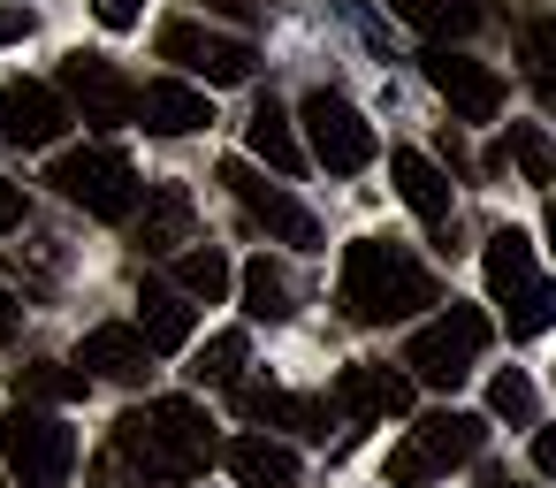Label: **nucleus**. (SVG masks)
Listing matches in <instances>:
<instances>
[{
	"label": "nucleus",
	"mask_w": 556,
	"mask_h": 488,
	"mask_svg": "<svg viewBox=\"0 0 556 488\" xmlns=\"http://www.w3.org/2000/svg\"><path fill=\"white\" fill-rule=\"evenodd\" d=\"M214 458H222L214 420L191 397H161V404L115 420V465L130 480H199Z\"/></svg>",
	"instance_id": "nucleus-1"
},
{
	"label": "nucleus",
	"mask_w": 556,
	"mask_h": 488,
	"mask_svg": "<svg viewBox=\"0 0 556 488\" xmlns=\"http://www.w3.org/2000/svg\"><path fill=\"white\" fill-rule=\"evenodd\" d=\"M419 305H442V290H434V275H427L404 245H381V237L343 245V313H351L358 328L412 321Z\"/></svg>",
	"instance_id": "nucleus-2"
},
{
	"label": "nucleus",
	"mask_w": 556,
	"mask_h": 488,
	"mask_svg": "<svg viewBox=\"0 0 556 488\" xmlns=\"http://www.w3.org/2000/svg\"><path fill=\"white\" fill-rule=\"evenodd\" d=\"M47 184H54L70 207L100 214V222H130V214L146 207V184H138V168H130L123 146H77V153H54Z\"/></svg>",
	"instance_id": "nucleus-3"
},
{
	"label": "nucleus",
	"mask_w": 556,
	"mask_h": 488,
	"mask_svg": "<svg viewBox=\"0 0 556 488\" xmlns=\"http://www.w3.org/2000/svg\"><path fill=\"white\" fill-rule=\"evenodd\" d=\"M0 458H9L16 488H70L77 473V427L47 404H16L0 420Z\"/></svg>",
	"instance_id": "nucleus-4"
},
{
	"label": "nucleus",
	"mask_w": 556,
	"mask_h": 488,
	"mask_svg": "<svg viewBox=\"0 0 556 488\" xmlns=\"http://www.w3.org/2000/svg\"><path fill=\"white\" fill-rule=\"evenodd\" d=\"M488 351V313L480 305H450L442 321H427L412 343H404V366H412V389H457L472 374V359Z\"/></svg>",
	"instance_id": "nucleus-5"
},
{
	"label": "nucleus",
	"mask_w": 556,
	"mask_h": 488,
	"mask_svg": "<svg viewBox=\"0 0 556 488\" xmlns=\"http://www.w3.org/2000/svg\"><path fill=\"white\" fill-rule=\"evenodd\" d=\"M480 442H488V420H480V412H427V420L412 427V442H396L389 480H396V488H419V480H434V473L480 458Z\"/></svg>",
	"instance_id": "nucleus-6"
},
{
	"label": "nucleus",
	"mask_w": 556,
	"mask_h": 488,
	"mask_svg": "<svg viewBox=\"0 0 556 488\" xmlns=\"http://www.w3.org/2000/svg\"><path fill=\"white\" fill-rule=\"evenodd\" d=\"M298 123H305V138H313V161L328 168V176H358V168H374V153H381V138H374V123L343 100V92H305V108H298Z\"/></svg>",
	"instance_id": "nucleus-7"
},
{
	"label": "nucleus",
	"mask_w": 556,
	"mask_h": 488,
	"mask_svg": "<svg viewBox=\"0 0 556 488\" xmlns=\"http://www.w3.org/2000/svg\"><path fill=\"white\" fill-rule=\"evenodd\" d=\"M161 62H176L199 85H252V70H260L252 39H229V32H206V24H184V16L161 24Z\"/></svg>",
	"instance_id": "nucleus-8"
},
{
	"label": "nucleus",
	"mask_w": 556,
	"mask_h": 488,
	"mask_svg": "<svg viewBox=\"0 0 556 488\" xmlns=\"http://www.w3.org/2000/svg\"><path fill=\"white\" fill-rule=\"evenodd\" d=\"M222 184H229V199L275 237V245H290V252H320V222H313V207H298L282 184H267L252 161H222Z\"/></svg>",
	"instance_id": "nucleus-9"
},
{
	"label": "nucleus",
	"mask_w": 556,
	"mask_h": 488,
	"mask_svg": "<svg viewBox=\"0 0 556 488\" xmlns=\"http://www.w3.org/2000/svg\"><path fill=\"white\" fill-rule=\"evenodd\" d=\"M62 108H77L92 130H123V123H138V85L108 54H70L62 62Z\"/></svg>",
	"instance_id": "nucleus-10"
},
{
	"label": "nucleus",
	"mask_w": 556,
	"mask_h": 488,
	"mask_svg": "<svg viewBox=\"0 0 556 488\" xmlns=\"http://www.w3.org/2000/svg\"><path fill=\"white\" fill-rule=\"evenodd\" d=\"M419 62H427V85L450 100V115H457V123H495V115H503V77H495L488 62L450 54V47H427Z\"/></svg>",
	"instance_id": "nucleus-11"
},
{
	"label": "nucleus",
	"mask_w": 556,
	"mask_h": 488,
	"mask_svg": "<svg viewBox=\"0 0 556 488\" xmlns=\"http://www.w3.org/2000/svg\"><path fill=\"white\" fill-rule=\"evenodd\" d=\"M62 130H70V108H62L54 85H31V77H9V85H0V138H9V146L39 153V146H54Z\"/></svg>",
	"instance_id": "nucleus-12"
},
{
	"label": "nucleus",
	"mask_w": 556,
	"mask_h": 488,
	"mask_svg": "<svg viewBox=\"0 0 556 488\" xmlns=\"http://www.w3.org/2000/svg\"><path fill=\"white\" fill-rule=\"evenodd\" d=\"M389 176H396V199H404V207H412V214L434 229V245H442V252H457V207H450V176H442L427 153H412V146H404V153H389Z\"/></svg>",
	"instance_id": "nucleus-13"
},
{
	"label": "nucleus",
	"mask_w": 556,
	"mask_h": 488,
	"mask_svg": "<svg viewBox=\"0 0 556 488\" xmlns=\"http://www.w3.org/2000/svg\"><path fill=\"white\" fill-rule=\"evenodd\" d=\"M328 404H336V412H351V420H389V412H412V374H396V366H343Z\"/></svg>",
	"instance_id": "nucleus-14"
},
{
	"label": "nucleus",
	"mask_w": 556,
	"mask_h": 488,
	"mask_svg": "<svg viewBox=\"0 0 556 488\" xmlns=\"http://www.w3.org/2000/svg\"><path fill=\"white\" fill-rule=\"evenodd\" d=\"M138 115H146V130H153V138H191V130H206V123H214L206 92H199V85H184V77H153V85H138Z\"/></svg>",
	"instance_id": "nucleus-15"
},
{
	"label": "nucleus",
	"mask_w": 556,
	"mask_h": 488,
	"mask_svg": "<svg viewBox=\"0 0 556 488\" xmlns=\"http://www.w3.org/2000/svg\"><path fill=\"white\" fill-rule=\"evenodd\" d=\"M130 245L153 260V252H176V245H191V191L184 184H153L146 191V207H138V229H130Z\"/></svg>",
	"instance_id": "nucleus-16"
},
{
	"label": "nucleus",
	"mask_w": 556,
	"mask_h": 488,
	"mask_svg": "<svg viewBox=\"0 0 556 488\" xmlns=\"http://www.w3.org/2000/svg\"><path fill=\"white\" fill-rule=\"evenodd\" d=\"M191 328H199V305L176 283H146L138 290V336H146V351H184Z\"/></svg>",
	"instance_id": "nucleus-17"
},
{
	"label": "nucleus",
	"mask_w": 556,
	"mask_h": 488,
	"mask_svg": "<svg viewBox=\"0 0 556 488\" xmlns=\"http://www.w3.org/2000/svg\"><path fill=\"white\" fill-rule=\"evenodd\" d=\"M77 366L85 374H100V381H146L153 374V351H146V336L138 328H92L85 336V351H77Z\"/></svg>",
	"instance_id": "nucleus-18"
},
{
	"label": "nucleus",
	"mask_w": 556,
	"mask_h": 488,
	"mask_svg": "<svg viewBox=\"0 0 556 488\" xmlns=\"http://www.w3.org/2000/svg\"><path fill=\"white\" fill-rule=\"evenodd\" d=\"M222 465L237 473V488H298V450H282V442H267V435L222 442Z\"/></svg>",
	"instance_id": "nucleus-19"
},
{
	"label": "nucleus",
	"mask_w": 556,
	"mask_h": 488,
	"mask_svg": "<svg viewBox=\"0 0 556 488\" xmlns=\"http://www.w3.org/2000/svg\"><path fill=\"white\" fill-rule=\"evenodd\" d=\"M389 16H396V24H412V32H419V39H434V47L472 39V32L488 24L480 0H389Z\"/></svg>",
	"instance_id": "nucleus-20"
},
{
	"label": "nucleus",
	"mask_w": 556,
	"mask_h": 488,
	"mask_svg": "<svg viewBox=\"0 0 556 488\" xmlns=\"http://www.w3.org/2000/svg\"><path fill=\"white\" fill-rule=\"evenodd\" d=\"M480 267H488V298L495 305H510V298H526L541 275H533V245H526V229H495L488 237V252H480Z\"/></svg>",
	"instance_id": "nucleus-21"
},
{
	"label": "nucleus",
	"mask_w": 556,
	"mask_h": 488,
	"mask_svg": "<svg viewBox=\"0 0 556 488\" xmlns=\"http://www.w3.org/2000/svg\"><path fill=\"white\" fill-rule=\"evenodd\" d=\"M244 146H252V153H260V161H267L275 176H298V168H305L298 123H290V115H282L275 100H260V108H252V123H244Z\"/></svg>",
	"instance_id": "nucleus-22"
},
{
	"label": "nucleus",
	"mask_w": 556,
	"mask_h": 488,
	"mask_svg": "<svg viewBox=\"0 0 556 488\" xmlns=\"http://www.w3.org/2000/svg\"><path fill=\"white\" fill-rule=\"evenodd\" d=\"M92 389V374L85 366H62V359H31V366H16V404H77Z\"/></svg>",
	"instance_id": "nucleus-23"
},
{
	"label": "nucleus",
	"mask_w": 556,
	"mask_h": 488,
	"mask_svg": "<svg viewBox=\"0 0 556 488\" xmlns=\"http://www.w3.org/2000/svg\"><path fill=\"white\" fill-rule=\"evenodd\" d=\"M244 359H252V343H244V328H222V336H206L199 351H191V381L199 389H237L244 381Z\"/></svg>",
	"instance_id": "nucleus-24"
},
{
	"label": "nucleus",
	"mask_w": 556,
	"mask_h": 488,
	"mask_svg": "<svg viewBox=\"0 0 556 488\" xmlns=\"http://www.w3.org/2000/svg\"><path fill=\"white\" fill-rule=\"evenodd\" d=\"M518 62H526V85L541 92V108H556V16L518 24Z\"/></svg>",
	"instance_id": "nucleus-25"
},
{
	"label": "nucleus",
	"mask_w": 556,
	"mask_h": 488,
	"mask_svg": "<svg viewBox=\"0 0 556 488\" xmlns=\"http://www.w3.org/2000/svg\"><path fill=\"white\" fill-rule=\"evenodd\" d=\"M237 290H244V313H252V321H290V313H298V305H290V275H282L267 252L237 275Z\"/></svg>",
	"instance_id": "nucleus-26"
},
{
	"label": "nucleus",
	"mask_w": 556,
	"mask_h": 488,
	"mask_svg": "<svg viewBox=\"0 0 556 488\" xmlns=\"http://www.w3.org/2000/svg\"><path fill=\"white\" fill-rule=\"evenodd\" d=\"M229 283H237V275H229V260H222L214 245H206V252H176V290H184V298L222 305V298H229Z\"/></svg>",
	"instance_id": "nucleus-27"
},
{
	"label": "nucleus",
	"mask_w": 556,
	"mask_h": 488,
	"mask_svg": "<svg viewBox=\"0 0 556 488\" xmlns=\"http://www.w3.org/2000/svg\"><path fill=\"white\" fill-rule=\"evenodd\" d=\"M533 412H541V397H533V381H526L518 366H503V374L488 381V420H510V427H533Z\"/></svg>",
	"instance_id": "nucleus-28"
},
{
	"label": "nucleus",
	"mask_w": 556,
	"mask_h": 488,
	"mask_svg": "<svg viewBox=\"0 0 556 488\" xmlns=\"http://www.w3.org/2000/svg\"><path fill=\"white\" fill-rule=\"evenodd\" d=\"M503 153L518 161V176H526V184H556V146H548V130H533V123H518Z\"/></svg>",
	"instance_id": "nucleus-29"
},
{
	"label": "nucleus",
	"mask_w": 556,
	"mask_h": 488,
	"mask_svg": "<svg viewBox=\"0 0 556 488\" xmlns=\"http://www.w3.org/2000/svg\"><path fill=\"white\" fill-rule=\"evenodd\" d=\"M503 328L526 343V336H541V328H556V283H533L526 298H510L503 305Z\"/></svg>",
	"instance_id": "nucleus-30"
},
{
	"label": "nucleus",
	"mask_w": 556,
	"mask_h": 488,
	"mask_svg": "<svg viewBox=\"0 0 556 488\" xmlns=\"http://www.w3.org/2000/svg\"><path fill=\"white\" fill-rule=\"evenodd\" d=\"M24 267H31V283H54V267H62V252H54V237H39L31 252L16 245V275H24Z\"/></svg>",
	"instance_id": "nucleus-31"
},
{
	"label": "nucleus",
	"mask_w": 556,
	"mask_h": 488,
	"mask_svg": "<svg viewBox=\"0 0 556 488\" xmlns=\"http://www.w3.org/2000/svg\"><path fill=\"white\" fill-rule=\"evenodd\" d=\"M39 32V16L24 9V0H9V9H0V47H16V39H31Z\"/></svg>",
	"instance_id": "nucleus-32"
},
{
	"label": "nucleus",
	"mask_w": 556,
	"mask_h": 488,
	"mask_svg": "<svg viewBox=\"0 0 556 488\" xmlns=\"http://www.w3.org/2000/svg\"><path fill=\"white\" fill-rule=\"evenodd\" d=\"M92 16H100L108 32H130V24L146 16V0H92Z\"/></svg>",
	"instance_id": "nucleus-33"
},
{
	"label": "nucleus",
	"mask_w": 556,
	"mask_h": 488,
	"mask_svg": "<svg viewBox=\"0 0 556 488\" xmlns=\"http://www.w3.org/2000/svg\"><path fill=\"white\" fill-rule=\"evenodd\" d=\"M24 229V184H0V237Z\"/></svg>",
	"instance_id": "nucleus-34"
},
{
	"label": "nucleus",
	"mask_w": 556,
	"mask_h": 488,
	"mask_svg": "<svg viewBox=\"0 0 556 488\" xmlns=\"http://www.w3.org/2000/svg\"><path fill=\"white\" fill-rule=\"evenodd\" d=\"M16 321H24V305H16V290H9V283H0V343L16 336Z\"/></svg>",
	"instance_id": "nucleus-35"
},
{
	"label": "nucleus",
	"mask_w": 556,
	"mask_h": 488,
	"mask_svg": "<svg viewBox=\"0 0 556 488\" xmlns=\"http://www.w3.org/2000/svg\"><path fill=\"white\" fill-rule=\"evenodd\" d=\"M533 465L556 480V427H541V435H533Z\"/></svg>",
	"instance_id": "nucleus-36"
},
{
	"label": "nucleus",
	"mask_w": 556,
	"mask_h": 488,
	"mask_svg": "<svg viewBox=\"0 0 556 488\" xmlns=\"http://www.w3.org/2000/svg\"><path fill=\"white\" fill-rule=\"evenodd\" d=\"M92 488H130V473H123L115 458H100V465H92Z\"/></svg>",
	"instance_id": "nucleus-37"
},
{
	"label": "nucleus",
	"mask_w": 556,
	"mask_h": 488,
	"mask_svg": "<svg viewBox=\"0 0 556 488\" xmlns=\"http://www.w3.org/2000/svg\"><path fill=\"white\" fill-rule=\"evenodd\" d=\"M206 9H222V16H237V24H252V16H260V0H206Z\"/></svg>",
	"instance_id": "nucleus-38"
},
{
	"label": "nucleus",
	"mask_w": 556,
	"mask_h": 488,
	"mask_svg": "<svg viewBox=\"0 0 556 488\" xmlns=\"http://www.w3.org/2000/svg\"><path fill=\"white\" fill-rule=\"evenodd\" d=\"M541 229H548V252H556V199H548V214H541Z\"/></svg>",
	"instance_id": "nucleus-39"
},
{
	"label": "nucleus",
	"mask_w": 556,
	"mask_h": 488,
	"mask_svg": "<svg viewBox=\"0 0 556 488\" xmlns=\"http://www.w3.org/2000/svg\"><path fill=\"white\" fill-rule=\"evenodd\" d=\"M480 488H518V480L510 473H480Z\"/></svg>",
	"instance_id": "nucleus-40"
}]
</instances>
